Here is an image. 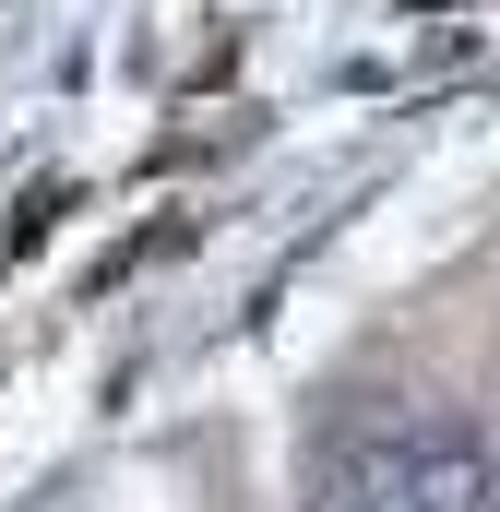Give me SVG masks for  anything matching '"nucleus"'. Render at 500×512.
I'll list each match as a JSON object with an SVG mask.
<instances>
[{
	"label": "nucleus",
	"instance_id": "nucleus-1",
	"mask_svg": "<svg viewBox=\"0 0 500 512\" xmlns=\"http://www.w3.org/2000/svg\"><path fill=\"white\" fill-rule=\"evenodd\" d=\"M298 512H405V417L322 429L298 465Z\"/></svg>",
	"mask_w": 500,
	"mask_h": 512
}]
</instances>
